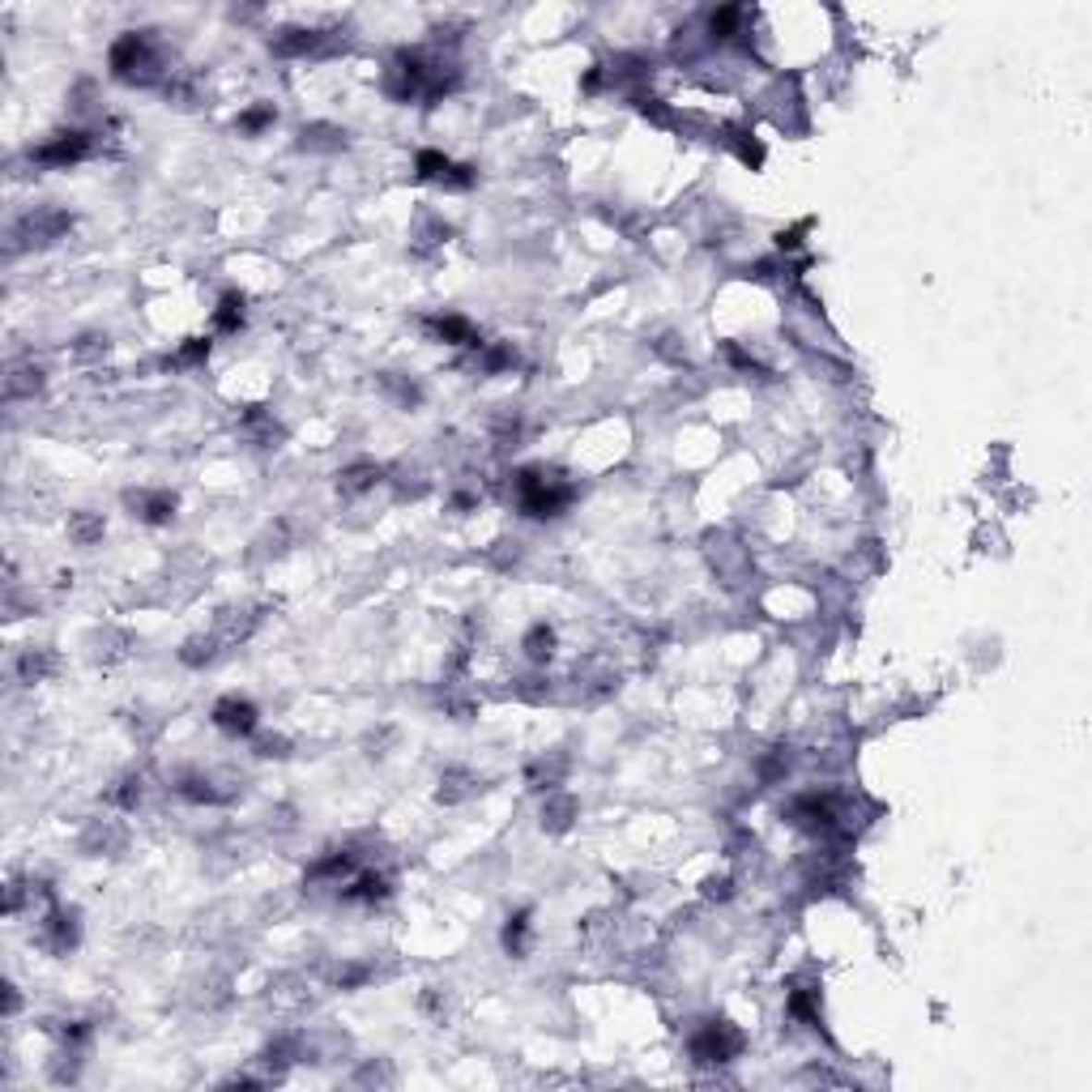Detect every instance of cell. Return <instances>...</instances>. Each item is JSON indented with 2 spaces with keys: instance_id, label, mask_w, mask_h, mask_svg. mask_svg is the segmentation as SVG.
I'll return each instance as SVG.
<instances>
[{
  "instance_id": "obj_11",
  "label": "cell",
  "mask_w": 1092,
  "mask_h": 1092,
  "mask_svg": "<svg viewBox=\"0 0 1092 1092\" xmlns=\"http://www.w3.org/2000/svg\"><path fill=\"white\" fill-rule=\"evenodd\" d=\"M427 334H431L435 342L469 346V350H479L482 346V337L474 334V324H469L466 316H427Z\"/></svg>"
},
{
  "instance_id": "obj_23",
  "label": "cell",
  "mask_w": 1092,
  "mask_h": 1092,
  "mask_svg": "<svg viewBox=\"0 0 1092 1092\" xmlns=\"http://www.w3.org/2000/svg\"><path fill=\"white\" fill-rule=\"evenodd\" d=\"M103 529H107V525H103L99 513H73L68 516V538H73L78 546H94L103 538Z\"/></svg>"
},
{
  "instance_id": "obj_7",
  "label": "cell",
  "mask_w": 1092,
  "mask_h": 1092,
  "mask_svg": "<svg viewBox=\"0 0 1092 1092\" xmlns=\"http://www.w3.org/2000/svg\"><path fill=\"white\" fill-rule=\"evenodd\" d=\"M337 26L334 30H324V26H282L273 39H269V47L278 52V56H316V52H329V47L337 43Z\"/></svg>"
},
{
  "instance_id": "obj_1",
  "label": "cell",
  "mask_w": 1092,
  "mask_h": 1092,
  "mask_svg": "<svg viewBox=\"0 0 1092 1092\" xmlns=\"http://www.w3.org/2000/svg\"><path fill=\"white\" fill-rule=\"evenodd\" d=\"M107 65H112V78L124 86H154V81L167 78V56L150 30H128L120 34L107 52Z\"/></svg>"
},
{
  "instance_id": "obj_15",
  "label": "cell",
  "mask_w": 1092,
  "mask_h": 1092,
  "mask_svg": "<svg viewBox=\"0 0 1092 1092\" xmlns=\"http://www.w3.org/2000/svg\"><path fill=\"white\" fill-rule=\"evenodd\" d=\"M376 482H380V466H371V461H355V466H346L342 474H337V491H342L346 500H355V495L371 491Z\"/></svg>"
},
{
  "instance_id": "obj_18",
  "label": "cell",
  "mask_w": 1092,
  "mask_h": 1092,
  "mask_svg": "<svg viewBox=\"0 0 1092 1092\" xmlns=\"http://www.w3.org/2000/svg\"><path fill=\"white\" fill-rule=\"evenodd\" d=\"M39 389H43V371L34 368V363H18V368H9V376H5V397H34Z\"/></svg>"
},
{
  "instance_id": "obj_9",
  "label": "cell",
  "mask_w": 1092,
  "mask_h": 1092,
  "mask_svg": "<svg viewBox=\"0 0 1092 1092\" xmlns=\"http://www.w3.org/2000/svg\"><path fill=\"white\" fill-rule=\"evenodd\" d=\"M414 167H419V179H431V184H444V188H469L474 184V171L444 154H435V150H423Z\"/></svg>"
},
{
  "instance_id": "obj_19",
  "label": "cell",
  "mask_w": 1092,
  "mask_h": 1092,
  "mask_svg": "<svg viewBox=\"0 0 1092 1092\" xmlns=\"http://www.w3.org/2000/svg\"><path fill=\"white\" fill-rule=\"evenodd\" d=\"M56 653L52 649H30V653H22V661H18V674H22V683H43L47 674H56Z\"/></svg>"
},
{
  "instance_id": "obj_2",
  "label": "cell",
  "mask_w": 1092,
  "mask_h": 1092,
  "mask_svg": "<svg viewBox=\"0 0 1092 1092\" xmlns=\"http://www.w3.org/2000/svg\"><path fill=\"white\" fill-rule=\"evenodd\" d=\"M513 491H516V504H521L525 516H559L572 504V495H576L572 482L555 479V474H546V469H521L513 479Z\"/></svg>"
},
{
  "instance_id": "obj_10",
  "label": "cell",
  "mask_w": 1092,
  "mask_h": 1092,
  "mask_svg": "<svg viewBox=\"0 0 1092 1092\" xmlns=\"http://www.w3.org/2000/svg\"><path fill=\"white\" fill-rule=\"evenodd\" d=\"M124 504L133 508V516H141L145 525H167L176 516V495L171 491H128Z\"/></svg>"
},
{
  "instance_id": "obj_4",
  "label": "cell",
  "mask_w": 1092,
  "mask_h": 1092,
  "mask_svg": "<svg viewBox=\"0 0 1092 1092\" xmlns=\"http://www.w3.org/2000/svg\"><path fill=\"white\" fill-rule=\"evenodd\" d=\"M738 1050H743V1033L730 1020H709V1025H700L687 1037V1054L696 1062H709V1067H722V1062L738 1059Z\"/></svg>"
},
{
  "instance_id": "obj_24",
  "label": "cell",
  "mask_w": 1092,
  "mask_h": 1092,
  "mask_svg": "<svg viewBox=\"0 0 1092 1092\" xmlns=\"http://www.w3.org/2000/svg\"><path fill=\"white\" fill-rule=\"evenodd\" d=\"M244 324V295H223L218 299V308H213V329H223V334H235Z\"/></svg>"
},
{
  "instance_id": "obj_17",
  "label": "cell",
  "mask_w": 1092,
  "mask_h": 1092,
  "mask_svg": "<svg viewBox=\"0 0 1092 1092\" xmlns=\"http://www.w3.org/2000/svg\"><path fill=\"white\" fill-rule=\"evenodd\" d=\"M176 794L188 798V803H223L226 798V790H218V781L201 777V772H184V777L176 781Z\"/></svg>"
},
{
  "instance_id": "obj_21",
  "label": "cell",
  "mask_w": 1092,
  "mask_h": 1092,
  "mask_svg": "<svg viewBox=\"0 0 1092 1092\" xmlns=\"http://www.w3.org/2000/svg\"><path fill=\"white\" fill-rule=\"evenodd\" d=\"M743 18H747V13L738 9V5H722V9H713L709 13V39H717V43L734 39L738 26H743Z\"/></svg>"
},
{
  "instance_id": "obj_30",
  "label": "cell",
  "mask_w": 1092,
  "mask_h": 1092,
  "mask_svg": "<svg viewBox=\"0 0 1092 1092\" xmlns=\"http://www.w3.org/2000/svg\"><path fill=\"white\" fill-rule=\"evenodd\" d=\"M346 141V133H337V128H324V124H316V128H303V150H337V145Z\"/></svg>"
},
{
  "instance_id": "obj_8",
  "label": "cell",
  "mask_w": 1092,
  "mask_h": 1092,
  "mask_svg": "<svg viewBox=\"0 0 1092 1092\" xmlns=\"http://www.w3.org/2000/svg\"><path fill=\"white\" fill-rule=\"evenodd\" d=\"M257 704L252 700H239V696H223V700L213 704V725L223 730V734L231 738H248L252 730H257Z\"/></svg>"
},
{
  "instance_id": "obj_35",
  "label": "cell",
  "mask_w": 1092,
  "mask_h": 1092,
  "mask_svg": "<svg viewBox=\"0 0 1092 1092\" xmlns=\"http://www.w3.org/2000/svg\"><path fill=\"white\" fill-rule=\"evenodd\" d=\"M704 896H709V901H730V896H734L730 875H709V880H704Z\"/></svg>"
},
{
  "instance_id": "obj_5",
  "label": "cell",
  "mask_w": 1092,
  "mask_h": 1092,
  "mask_svg": "<svg viewBox=\"0 0 1092 1092\" xmlns=\"http://www.w3.org/2000/svg\"><path fill=\"white\" fill-rule=\"evenodd\" d=\"M68 226H73V213L56 210V205H43V210H30L26 218H18L13 226V244L18 248H43V244H56L65 239Z\"/></svg>"
},
{
  "instance_id": "obj_25",
  "label": "cell",
  "mask_w": 1092,
  "mask_h": 1092,
  "mask_svg": "<svg viewBox=\"0 0 1092 1092\" xmlns=\"http://www.w3.org/2000/svg\"><path fill=\"white\" fill-rule=\"evenodd\" d=\"M525 653H529V661H551V653H555V632L546 624L529 627V632H525Z\"/></svg>"
},
{
  "instance_id": "obj_36",
  "label": "cell",
  "mask_w": 1092,
  "mask_h": 1092,
  "mask_svg": "<svg viewBox=\"0 0 1092 1092\" xmlns=\"http://www.w3.org/2000/svg\"><path fill=\"white\" fill-rule=\"evenodd\" d=\"M73 355L78 358H94V355H107V337H99V334H90V337H81L78 346H73Z\"/></svg>"
},
{
  "instance_id": "obj_3",
  "label": "cell",
  "mask_w": 1092,
  "mask_h": 1092,
  "mask_svg": "<svg viewBox=\"0 0 1092 1092\" xmlns=\"http://www.w3.org/2000/svg\"><path fill=\"white\" fill-rule=\"evenodd\" d=\"M849 811L854 803L841 798L832 790H811V794H798L790 803V819L807 832H819V836H832V832H849Z\"/></svg>"
},
{
  "instance_id": "obj_20",
  "label": "cell",
  "mask_w": 1092,
  "mask_h": 1092,
  "mask_svg": "<svg viewBox=\"0 0 1092 1092\" xmlns=\"http://www.w3.org/2000/svg\"><path fill=\"white\" fill-rule=\"evenodd\" d=\"M218 645H223V640H218V632L188 636V640H184V649H179V661H184V666H210V661L218 658Z\"/></svg>"
},
{
  "instance_id": "obj_13",
  "label": "cell",
  "mask_w": 1092,
  "mask_h": 1092,
  "mask_svg": "<svg viewBox=\"0 0 1092 1092\" xmlns=\"http://www.w3.org/2000/svg\"><path fill=\"white\" fill-rule=\"evenodd\" d=\"M78 939H81L78 914H52L43 922V943H47V952H56V956H65L68 948H78Z\"/></svg>"
},
{
  "instance_id": "obj_38",
  "label": "cell",
  "mask_w": 1092,
  "mask_h": 1092,
  "mask_svg": "<svg viewBox=\"0 0 1092 1092\" xmlns=\"http://www.w3.org/2000/svg\"><path fill=\"white\" fill-rule=\"evenodd\" d=\"M358 1080H368V1084H393V1071L389 1067H368V1071H358Z\"/></svg>"
},
{
  "instance_id": "obj_34",
  "label": "cell",
  "mask_w": 1092,
  "mask_h": 1092,
  "mask_svg": "<svg viewBox=\"0 0 1092 1092\" xmlns=\"http://www.w3.org/2000/svg\"><path fill=\"white\" fill-rule=\"evenodd\" d=\"M201 358H210V342H205V337H188V342L179 346L176 368H179V363H201Z\"/></svg>"
},
{
  "instance_id": "obj_14",
  "label": "cell",
  "mask_w": 1092,
  "mask_h": 1092,
  "mask_svg": "<svg viewBox=\"0 0 1092 1092\" xmlns=\"http://www.w3.org/2000/svg\"><path fill=\"white\" fill-rule=\"evenodd\" d=\"M384 896H389V880L376 875V870H358L355 880L342 888V901H350V904H376V901H384Z\"/></svg>"
},
{
  "instance_id": "obj_22",
  "label": "cell",
  "mask_w": 1092,
  "mask_h": 1092,
  "mask_svg": "<svg viewBox=\"0 0 1092 1092\" xmlns=\"http://www.w3.org/2000/svg\"><path fill=\"white\" fill-rule=\"evenodd\" d=\"M564 769H568V759H564V756H551V759L542 756L538 764H529V785L551 794L559 785V777H564Z\"/></svg>"
},
{
  "instance_id": "obj_28",
  "label": "cell",
  "mask_w": 1092,
  "mask_h": 1092,
  "mask_svg": "<svg viewBox=\"0 0 1092 1092\" xmlns=\"http://www.w3.org/2000/svg\"><path fill=\"white\" fill-rule=\"evenodd\" d=\"M273 115H278L273 112V103H257V107H248V112L235 120V128H239V133H261V128L273 124Z\"/></svg>"
},
{
  "instance_id": "obj_29",
  "label": "cell",
  "mask_w": 1092,
  "mask_h": 1092,
  "mask_svg": "<svg viewBox=\"0 0 1092 1092\" xmlns=\"http://www.w3.org/2000/svg\"><path fill=\"white\" fill-rule=\"evenodd\" d=\"M141 798H145V777H137V772L120 781V790H112V803H120L124 811H137Z\"/></svg>"
},
{
  "instance_id": "obj_27",
  "label": "cell",
  "mask_w": 1092,
  "mask_h": 1092,
  "mask_svg": "<svg viewBox=\"0 0 1092 1092\" xmlns=\"http://www.w3.org/2000/svg\"><path fill=\"white\" fill-rule=\"evenodd\" d=\"M790 1012L798 1020H819V990H807V986H794L790 990Z\"/></svg>"
},
{
  "instance_id": "obj_26",
  "label": "cell",
  "mask_w": 1092,
  "mask_h": 1092,
  "mask_svg": "<svg viewBox=\"0 0 1092 1092\" xmlns=\"http://www.w3.org/2000/svg\"><path fill=\"white\" fill-rule=\"evenodd\" d=\"M504 948L513 956H525L529 952V914H513L508 926H504Z\"/></svg>"
},
{
  "instance_id": "obj_12",
  "label": "cell",
  "mask_w": 1092,
  "mask_h": 1092,
  "mask_svg": "<svg viewBox=\"0 0 1092 1092\" xmlns=\"http://www.w3.org/2000/svg\"><path fill=\"white\" fill-rule=\"evenodd\" d=\"M482 790V777L469 769H444L440 772V790H435V798L444 807H457L466 803V798H474V794Z\"/></svg>"
},
{
  "instance_id": "obj_37",
  "label": "cell",
  "mask_w": 1092,
  "mask_h": 1092,
  "mask_svg": "<svg viewBox=\"0 0 1092 1092\" xmlns=\"http://www.w3.org/2000/svg\"><path fill=\"white\" fill-rule=\"evenodd\" d=\"M257 756H265V759H269V756H278V759H282V756H286V738H278V734L261 738V743H257Z\"/></svg>"
},
{
  "instance_id": "obj_33",
  "label": "cell",
  "mask_w": 1092,
  "mask_h": 1092,
  "mask_svg": "<svg viewBox=\"0 0 1092 1092\" xmlns=\"http://www.w3.org/2000/svg\"><path fill=\"white\" fill-rule=\"evenodd\" d=\"M725 358H730V363H734L738 371H751V376H764V368H759V358H756V355H747L743 346L725 342Z\"/></svg>"
},
{
  "instance_id": "obj_6",
  "label": "cell",
  "mask_w": 1092,
  "mask_h": 1092,
  "mask_svg": "<svg viewBox=\"0 0 1092 1092\" xmlns=\"http://www.w3.org/2000/svg\"><path fill=\"white\" fill-rule=\"evenodd\" d=\"M90 154H94V133H86V128H68V133H56L52 141H43L39 150H30L39 167H73Z\"/></svg>"
},
{
  "instance_id": "obj_31",
  "label": "cell",
  "mask_w": 1092,
  "mask_h": 1092,
  "mask_svg": "<svg viewBox=\"0 0 1092 1092\" xmlns=\"http://www.w3.org/2000/svg\"><path fill=\"white\" fill-rule=\"evenodd\" d=\"M115 845H124V832L115 824H94L86 832V849H103V854H107V849H115Z\"/></svg>"
},
{
  "instance_id": "obj_16",
  "label": "cell",
  "mask_w": 1092,
  "mask_h": 1092,
  "mask_svg": "<svg viewBox=\"0 0 1092 1092\" xmlns=\"http://www.w3.org/2000/svg\"><path fill=\"white\" fill-rule=\"evenodd\" d=\"M572 815H576V798L572 794H546L542 803V828L546 832H568L572 828Z\"/></svg>"
},
{
  "instance_id": "obj_32",
  "label": "cell",
  "mask_w": 1092,
  "mask_h": 1092,
  "mask_svg": "<svg viewBox=\"0 0 1092 1092\" xmlns=\"http://www.w3.org/2000/svg\"><path fill=\"white\" fill-rule=\"evenodd\" d=\"M380 384H384V389H389L402 406H419V397H423V389H419L414 380H397L393 371H389V376H380Z\"/></svg>"
}]
</instances>
